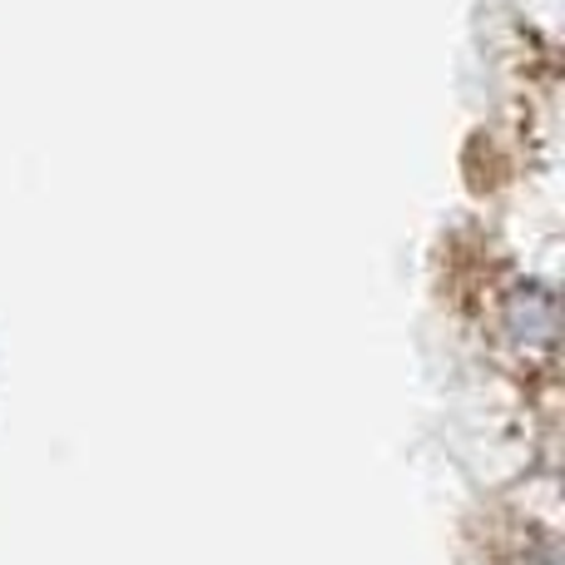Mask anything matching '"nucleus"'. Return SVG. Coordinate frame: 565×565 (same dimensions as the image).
Here are the masks:
<instances>
[]
</instances>
